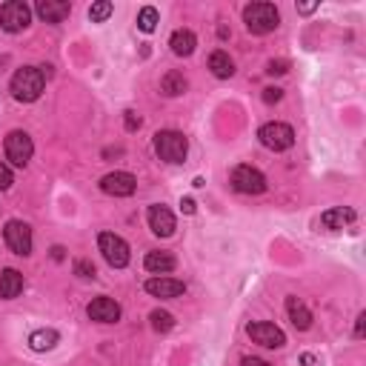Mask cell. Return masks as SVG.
<instances>
[{
	"label": "cell",
	"mask_w": 366,
	"mask_h": 366,
	"mask_svg": "<svg viewBox=\"0 0 366 366\" xmlns=\"http://www.w3.org/2000/svg\"><path fill=\"white\" fill-rule=\"evenodd\" d=\"M46 86V78L41 72V66H23L15 72L9 89H12V98L20 103H35L41 98V92Z\"/></svg>",
	"instance_id": "6da1fadb"
},
{
	"label": "cell",
	"mask_w": 366,
	"mask_h": 366,
	"mask_svg": "<svg viewBox=\"0 0 366 366\" xmlns=\"http://www.w3.org/2000/svg\"><path fill=\"white\" fill-rule=\"evenodd\" d=\"M243 20H247V29L252 35H269L281 26V12L272 3H249L243 9Z\"/></svg>",
	"instance_id": "7a4b0ae2"
},
{
	"label": "cell",
	"mask_w": 366,
	"mask_h": 366,
	"mask_svg": "<svg viewBox=\"0 0 366 366\" xmlns=\"http://www.w3.org/2000/svg\"><path fill=\"white\" fill-rule=\"evenodd\" d=\"M155 152L158 158L166 161V163H183L186 161V152H189V143L180 132L175 129H163L155 135Z\"/></svg>",
	"instance_id": "3957f363"
},
{
	"label": "cell",
	"mask_w": 366,
	"mask_h": 366,
	"mask_svg": "<svg viewBox=\"0 0 366 366\" xmlns=\"http://www.w3.org/2000/svg\"><path fill=\"white\" fill-rule=\"evenodd\" d=\"M29 23H32V9H29L23 0H9V3L0 6V26H3L9 35L23 32Z\"/></svg>",
	"instance_id": "277c9868"
},
{
	"label": "cell",
	"mask_w": 366,
	"mask_h": 366,
	"mask_svg": "<svg viewBox=\"0 0 366 366\" xmlns=\"http://www.w3.org/2000/svg\"><path fill=\"white\" fill-rule=\"evenodd\" d=\"M98 247H101V252H103V258H106V263L112 269H124L129 263V247H126L124 237H117L112 232H103L98 237Z\"/></svg>",
	"instance_id": "5b68a950"
},
{
	"label": "cell",
	"mask_w": 366,
	"mask_h": 366,
	"mask_svg": "<svg viewBox=\"0 0 366 366\" xmlns=\"http://www.w3.org/2000/svg\"><path fill=\"white\" fill-rule=\"evenodd\" d=\"M3 237H6V247L26 258V255H32V229H29V224L23 221H9L6 229H3Z\"/></svg>",
	"instance_id": "8992f818"
},
{
	"label": "cell",
	"mask_w": 366,
	"mask_h": 366,
	"mask_svg": "<svg viewBox=\"0 0 366 366\" xmlns=\"http://www.w3.org/2000/svg\"><path fill=\"white\" fill-rule=\"evenodd\" d=\"M35 155V143L26 132H9L6 135V158L15 163V166H26Z\"/></svg>",
	"instance_id": "52a82bcc"
},
{
	"label": "cell",
	"mask_w": 366,
	"mask_h": 366,
	"mask_svg": "<svg viewBox=\"0 0 366 366\" xmlns=\"http://www.w3.org/2000/svg\"><path fill=\"white\" fill-rule=\"evenodd\" d=\"M258 138H261V143H263L266 149H272V152H286V149H292V143H295V132H292V126H286V124H266V126L258 132Z\"/></svg>",
	"instance_id": "ba28073f"
},
{
	"label": "cell",
	"mask_w": 366,
	"mask_h": 366,
	"mask_svg": "<svg viewBox=\"0 0 366 366\" xmlns=\"http://www.w3.org/2000/svg\"><path fill=\"white\" fill-rule=\"evenodd\" d=\"M232 186L243 195H261V192H266V177L252 166H235Z\"/></svg>",
	"instance_id": "9c48e42d"
},
{
	"label": "cell",
	"mask_w": 366,
	"mask_h": 366,
	"mask_svg": "<svg viewBox=\"0 0 366 366\" xmlns=\"http://www.w3.org/2000/svg\"><path fill=\"white\" fill-rule=\"evenodd\" d=\"M249 338L258 344V346H263V349H281L284 344H286V335L274 326V323H266V321H261V323H249Z\"/></svg>",
	"instance_id": "30bf717a"
},
{
	"label": "cell",
	"mask_w": 366,
	"mask_h": 366,
	"mask_svg": "<svg viewBox=\"0 0 366 366\" xmlns=\"http://www.w3.org/2000/svg\"><path fill=\"white\" fill-rule=\"evenodd\" d=\"M135 186H138V180L129 172H112L101 180V189L106 195H115V198H129L135 192Z\"/></svg>",
	"instance_id": "8fae6325"
},
{
	"label": "cell",
	"mask_w": 366,
	"mask_h": 366,
	"mask_svg": "<svg viewBox=\"0 0 366 366\" xmlns=\"http://www.w3.org/2000/svg\"><path fill=\"white\" fill-rule=\"evenodd\" d=\"M86 312H89L92 321H98V323H117L120 321V307L112 298H95L89 303Z\"/></svg>",
	"instance_id": "7c38bea8"
},
{
	"label": "cell",
	"mask_w": 366,
	"mask_h": 366,
	"mask_svg": "<svg viewBox=\"0 0 366 366\" xmlns=\"http://www.w3.org/2000/svg\"><path fill=\"white\" fill-rule=\"evenodd\" d=\"M355 209H349V206H335V209H329V212H323L321 215V226L326 229V232H341V229H346L349 224H355Z\"/></svg>",
	"instance_id": "4fadbf2b"
},
{
	"label": "cell",
	"mask_w": 366,
	"mask_h": 366,
	"mask_svg": "<svg viewBox=\"0 0 366 366\" xmlns=\"http://www.w3.org/2000/svg\"><path fill=\"white\" fill-rule=\"evenodd\" d=\"M146 292L149 295H155V298H177L186 292V284L183 281H175V278H149L146 281Z\"/></svg>",
	"instance_id": "5bb4252c"
},
{
	"label": "cell",
	"mask_w": 366,
	"mask_h": 366,
	"mask_svg": "<svg viewBox=\"0 0 366 366\" xmlns=\"http://www.w3.org/2000/svg\"><path fill=\"white\" fill-rule=\"evenodd\" d=\"M149 229L158 237H169L175 232V215L166 206H152L149 209Z\"/></svg>",
	"instance_id": "9a60e30c"
},
{
	"label": "cell",
	"mask_w": 366,
	"mask_h": 366,
	"mask_svg": "<svg viewBox=\"0 0 366 366\" xmlns=\"http://www.w3.org/2000/svg\"><path fill=\"white\" fill-rule=\"evenodd\" d=\"M38 15L46 20V23H60L64 17H69L72 6L66 3V0H38Z\"/></svg>",
	"instance_id": "2e32d148"
},
{
	"label": "cell",
	"mask_w": 366,
	"mask_h": 366,
	"mask_svg": "<svg viewBox=\"0 0 366 366\" xmlns=\"http://www.w3.org/2000/svg\"><path fill=\"white\" fill-rule=\"evenodd\" d=\"M286 312H289V321H292L295 329L307 332V329L312 326V312H309L307 307H303V303H300L298 298H286Z\"/></svg>",
	"instance_id": "e0dca14e"
},
{
	"label": "cell",
	"mask_w": 366,
	"mask_h": 366,
	"mask_svg": "<svg viewBox=\"0 0 366 366\" xmlns=\"http://www.w3.org/2000/svg\"><path fill=\"white\" fill-rule=\"evenodd\" d=\"M23 292V274L17 269H6L3 274H0V298L3 300H12Z\"/></svg>",
	"instance_id": "ac0fdd59"
},
{
	"label": "cell",
	"mask_w": 366,
	"mask_h": 366,
	"mask_svg": "<svg viewBox=\"0 0 366 366\" xmlns=\"http://www.w3.org/2000/svg\"><path fill=\"white\" fill-rule=\"evenodd\" d=\"M169 46H172V52L177 57H186V54L195 52L198 38H195V32H189V29H177V32L172 35V41H169Z\"/></svg>",
	"instance_id": "d6986e66"
},
{
	"label": "cell",
	"mask_w": 366,
	"mask_h": 366,
	"mask_svg": "<svg viewBox=\"0 0 366 366\" xmlns=\"http://www.w3.org/2000/svg\"><path fill=\"white\" fill-rule=\"evenodd\" d=\"M57 341H60V335L54 329H38V332L29 335V346H32V352H49V349L57 346Z\"/></svg>",
	"instance_id": "ffe728a7"
},
{
	"label": "cell",
	"mask_w": 366,
	"mask_h": 366,
	"mask_svg": "<svg viewBox=\"0 0 366 366\" xmlns=\"http://www.w3.org/2000/svg\"><path fill=\"white\" fill-rule=\"evenodd\" d=\"M209 69H212V75L221 78V80H226V78L235 75V64H232V57H229L226 52H212V57H209Z\"/></svg>",
	"instance_id": "44dd1931"
},
{
	"label": "cell",
	"mask_w": 366,
	"mask_h": 366,
	"mask_svg": "<svg viewBox=\"0 0 366 366\" xmlns=\"http://www.w3.org/2000/svg\"><path fill=\"white\" fill-rule=\"evenodd\" d=\"M143 263H146V269H149L152 274H166V272L175 269V258H172L169 252H149Z\"/></svg>",
	"instance_id": "7402d4cb"
},
{
	"label": "cell",
	"mask_w": 366,
	"mask_h": 366,
	"mask_svg": "<svg viewBox=\"0 0 366 366\" xmlns=\"http://www.w3.org/2000/svg\"><path fill=\"white\" fill-rule=\"evenodd\" d=\"M186 78H183L180 72H169L163 80H161V92L163 95H169V98H177V95H183V92H186Z\"/></svg>",
	"instance_id": "603a6c76"
},
{
	"label": "cell",
	"mask_w": 366,
	"mask_h": 366,
	"mask_svg": "<svg viewBox=\"0 0 366 366\" xmlns=\"http://www.w3.org/2000/svg\"><path fill=\"white\" fill-rule=\"evenodd\" d=\"M155 26H158V9L155 6H143L140 15H138V29L140 32H155Z\"/></svg>",
	"instance_id": "cb8c5ba5"
},
{
	"label": "cell",
	"mask_w": 366,
	"mask_h": 366,
	"mask_svg": "<svg viewBox=\"0 0 366 366\" xmlns=\"http://www.w3.org/2000/svg\"><path fill=\"white\" fill-rule=\"evenodd\" d=\"M112 9H115V6L109 3V0H98V3L89 6V20H92V23H103V20L112 15Z\"/></svg>",
	"instance_id": "d4e9b609"
},
{
	"label": "cell",
	"mask_w": 366,
	"mask_h": 366,
	"mask_svg": "<svg viewBox=\"0 0 366 366\" xmlns=\"http://www.w3.org/2000/svg\"><path fill=\"white\" fill-rule=\"evenodd\" d=\"M149 321H152V329H155V332H169L175 326V318L169 312H163V309H155L149 315Z\"/></svg>",
	"instance_id": "484cf974"
},
{
	"label": "cell",
	"mask_w": 366,
	"mask_h": 366,
	"mask_svg": "<svg viewBox=\"0 0 366 366\" xmlns=\"http://www.w3.org/2000/svg\"><path fill=\"white\" fill-rule=\"evenodd\" d=\"M75 274H78V278H95V263H92V261H78L75 263Z\"/></svg>",
	"instance_id": "4316f807"
},
{
	"label": "cell",
	"mask_w": 366,
	"mask_h": 366,
	"mask_svg": "<svg viewBox=\"0 0 366 366\" xmlns=\"http://www.w3.org/2000/svg\"><path fill=\"white\" fill-rule=\"evenodd\" d=\"M281 98H284V89H278V86L263 89V103H278Z\"/></svg>",
	"instance_id": "83f0119b"
},
{
	"label": "cell",
	"mask_w": 366,
	"mask_h": 366,
	"mask_svg": "<svg viewBox=\"0 0 366 366\" xmlns=\"http://www.w3.org/2000/svg\"><path fill=\"white\" fill-rule=\"evenodd\" d=\"M266 72H269V75H286V72H289V64H286V60H269Z\"/></svg>",
	"instance_id": "f1b7e54d"
},
{
	"label": "cell",
	"mask_w": 366,
	"mask_h": 366,
	"mask_svg": "<svg viewBox=\"0 0 366 366\" xmlns=\"http://www.w3.org/2000/svg\"><path fill=\"white\" fill-rule=\"evenodd\" d=\"M12 186V169L6 163H0V192H6Z\"/></svg>",
	"instance_id": "f546056e"
},
{
	"label": "cell",
	"mask_w": 366,
	"mask_h": 366,
	"mask_svg": "<svg viewBox=\"0 0 366 366\" xmlns=\"http://www.w3.org/2000/svg\"><path fill=\"white\" fill-rule=\"evenodd\" d=\"M126 132H138L140 129V124H143V120H140V115H135V112H126Z\"/></svg>",
	"instance_id": "4dcf8cb0"
},
{
	"label": "cell",
	"mask_w": 366,
	"mask_h": 366,
	"mask_svg": "<svg viewBox=\"0 0 366 366\" xmlns=\"http://www.w3.org/2000/svg\"><path fill=\"white\" fill-rule=\"evenodd\" d=\"M180 209L186 212V215H195V209H198V206H195V200H192V198H183V200H180Z\"/></svg>",
	"instance_id": "1f68e13d"
},
{
	"label": "cell",
	"mask_w": 366,
	"mask_h": 366,
	"mask_svg": "<svg viewBox=\"0 0 366 366\" xmlns=\"http://www.w3.org/2000/svg\"><path fill=\"white\" fill-rule=\"evenodd\" d=\"M240 366H269L266 360H261V358H243V363Z\"/></svg>",
	"instance_id": "d6a6232c"
},
{
	"label": "cell",
	"mask_w": 366,
	"mask_h": 366,
	"mask_svg": "<svg viewBox=\"0 0 366 366\" xmlns=\"http://www.w3.org/2000/svg\"><path fill=\"white\" fill-rule=\"evenodd\" d=\"M355 335H358V338H363V315H358V326H355Z\"/></svg>",
	"instance_id": "836d02e7"
},
{
	"label": "cell",
	"mask_w": 366,
	"mask_h": 366,
	"mask_svg": "<svg viewBox=\"0 0 366 366\" xmlns=\"http://www.w3.org/2000/svg\"><path fill=\"white\" fill-rule=\"evenodd\" d=\"M52 258H54V261H64V247H54V249H52Z\"/></svg>",
	"instance_id": "e575fe53"
},
{
	"label": "cell",
	"mask_w": 366,
	"mask_h": 366,
	"mask_svg": "<svg viewBox=\"0 0 366 366\" xmlns=\"http://www.w3.org/2000/svg\"><path fill=\"white\" fill-rule=\"evenodd\" d=\"M315 6H318V3H303V6H300V12H303V15H309Z\"/></svg>",
	"instance_id": "d590c367"
},
{
	"label": "cell",
	"mask_w": 366,
	"mask_h": 366,
	"mask_svg": "<svg viewBox=\"0 0 366 366\" xmlns=\"http://www.w3.org/2000/svg\"><path fill=\"white\" fill-rule=\"evenodd\" d=\"M300 363H303V366H312V363H315V358H312V355H303V358H300Z\"/></svg>",
	"instance_id": "8d00e7d4"
}]
</instances>
